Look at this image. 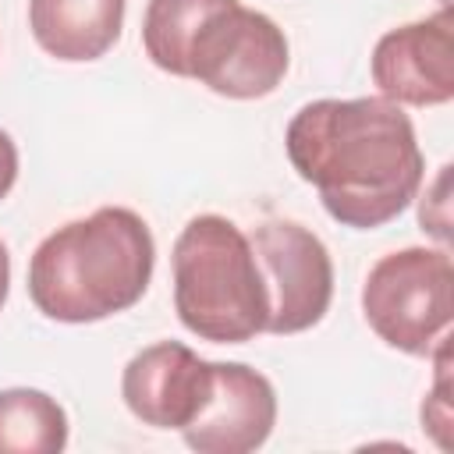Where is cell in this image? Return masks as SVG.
Listing matches in <instances>:
<instances>
[{
  "instance_id": "obj_1",
  "label": "cell",
  "mask_w": 454,
  "mask_h": 454,
  "mask_svg": "<svg viewBox=\"0 0 454 454\" xmlns=\"http://www.w3.org/2000/svg\"><path fill=\"white\" fill-rule=\"evenodd\" d=\"M284 145L323 209L355 231L404 213L426 174L408 114L383 96L305 103L291 117Z\"/></svg>"
},
{
  "instance_id": "obj_2",
  "label": "cell",
  "mask_w": 454,
  "mask_h": 454,
  "mask_svg": "<svg viewBox=\"0 0 454 454\" xmlns=\"http://www.w3.org/2000/svg\"><path fill=\"white\" fill-rule=\"evenodd\" d=\"M153 234L135 209L103 206L46 234L28 262V298L57 323L131 309L153 277Z\"/></svg>"
},
{
  "instance_id": "obj_3",
  "label": "cell",
  "mask_w": 454,
  "mask_h": 454,
  "mask_svg": "<svg viewBox=\"0 0 454 454\" xmlns=\"http://www.w3.org/2000/svg\"><path fill=\"white\" fill-rule=\"evenodd\" d=\"M174 309L202 340L241 344L266 330L270 294L238 223L202 213L174 241Z\"/></svg>"
},
{
  "instance_id": "obj_4",
  "label": "cell",
  "mask_w": 454,
  "mask_h": 454,
  "mask_svg": "<svg viewBox=\"0 0 454 454\" xmlns=\"http://www.w3.org/2000/svg\"><path fill=\"white\" fill-rule=\"evenodd\" d=\"M362 312L380 340L404 355H433L454 316V266L447 248L383 255L362 287Z\"/></svg>"
},
{
  "instance_id": "obj_5",
  "label": "cell",
  "mask_w": 454,
  "mask_h": 454,
  "mask_svg": "<svg viewBox=\"0 0 454 454\" xmlns=\"http://www.w3.org/2000/svg\"><path fill=\"white\" fill-rule=\"evenodd\" d=\"M287 74V39L273 18L241 7L238 0L216 7L195 32L184 78H199L206 89L227 99L270 96Z\"/></svg>"
},
{
  "instance_id": "obj_6",
  "label": "cell",
  "mask_w": 454,
  "mask_h": 454,
  "mask_svg": "<svg viewBox=\"0 0 454 454\" xmlns=\"http://www.w3.org/2000/svg\"><path fill=\"white\" fill-rule=\"evenodd\" d=\"M266 294H270V333H301L316 326L333 298V262L326 245L301 223L266 220L252 234Z\"/></svg>"
},
{
  "instance_id": "obj_7",
  "label": "cell",
  "mask_w": 454,
  "mask_h": 454,
  "mask_svg": "<svg viewBox=\"0 0 454 454\" xmlns=\"http://www.w3.org/2000/svg\"><path fill=\"white\" fill-rule=\"evenodd\" d=\"M372 82L383 99L404 106H440L454 99V14H436L390 28L372 50Z\"/></svg>"
},
{
  "instance_id": "obj_8",
  "label": "cell",
  "mask_w": 454,
  "mask_h": 454,
  "mask_svg": "<svg viewBox=\"0 0 454 454\" xmlns=\"http://www.w3.org/2000/svg\"><path fill=\"white\" fill-rule=\"evenodd\" d=\"M209 390L213 362L177 340H160L138 351L121 376L128 411L156 429H184L206 408Z\"/></svg>"
},
{
  "instance_id": "obj_9",
  "label": "cell",
  "mask_w": 454,
  "mask_h": 454,
  "mask_svg": "<svg viewBox=\"0 0 454 454\" xmlns=\"http://www.w3.org/2000/svg\"><path fill=\"white\" fill-rule=\"evenodd\" d=\"M273 422V383L241 362H213L209 401L181 433L184 443L199 454H248L266 443Z\"/></svg>"
},
{
  "instance_id": "obj_10",
  "label": "cell",
  "mask_w": 454,
  "mask_h": 454,
  "mask_svg": "<svg viewBox=\"0 0 454 454\" xmlns=\"http://www.w3.org/2000/svg\"><path fill=\"white\" fill-rule=\"evenodd\" d=\"M124 25V0H28V28L57 60H96Z\"/></svg>"
},
{
  "instance_id": "obj_11",
  "label": "cell",
  "mask_w": 454,
  "mask_h": 454,
  "mask_svg": "<svg viewBox=\"0 0 454 454\" xmlns=\"http://www.w3.org/2000/svg\"><path fill=\"white\" fill-rule=\"evenodd\" d=\"M67 443L64 408L32 387L0 390V454H57Z\"/></svg>"
},
{
  "instance_id": "obj_12",
  "label": "cell",
  "mask_w": 454,
  "mask_h": 454,
  "mask_svg": "<svg viewBox=\"0 0 454 454\" xmlns=\"http://www.w3.org/2000/svg\"><path fill=\"white\" fill-rule=\"evenodd\" d=\"M223 4L231 0H149L142 18V46L149 60L160 71L184 78V57L199 25Z\"/></svg>"
},
{
  "instance_id": "obj_13",
  "label": "cell",
  "mask_w": 454,
  "mask_h": 454,
  "mask_svg": "<svg viewBox=\"0 0 454 454\" xmlns=\"http://www.w3.org/2000/svg\"><path fill=\"white\" fill-rule=\"evenodd\" d=\"M14 177H18V149H14L11 135L0 128V199L14 188Z\"/></svg>"
},
{
  "instance_id": "obj_14",
  "label": "cell",
  "mask_w": 454,
  "mask_h": 454,
  "mask_svg": "<svg viewBox=\"0 0 454 454\" xmlns=\"http://www.w3.org/2000/svg\"><path fill=\"white\" fill-rule=\"evenodd\" d=\"M7 287H11V255H7V245L0 241V309L7 301Z\"/></svg>"
}]
</instances>
